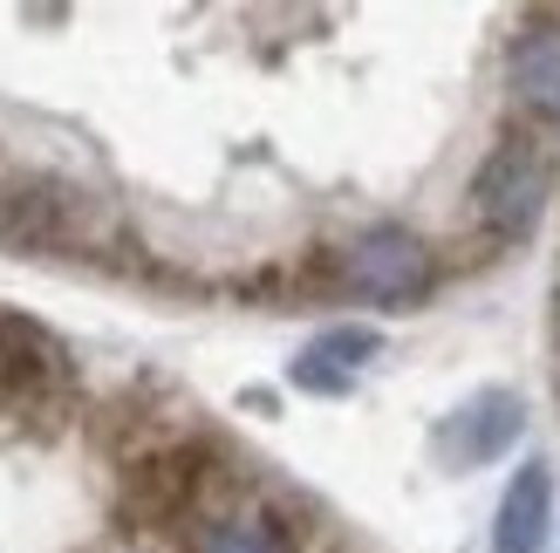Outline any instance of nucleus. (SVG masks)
<instances>
[{"instance_id":"8","label":"nucleus","mask_w":560,"mask_h":553,"mask_svg":"<svg viewBox=\"0 0 560 553\" xmlns=\"http://www.w3.org/2000/svg\"><path fill=\"white\" fill-rule=\"evenodd\" d=\"M547 533H553V472L547 458H526L492 513V553H540Z\"/></svg>"},{"instance_id":"9","label":"nucleus","mask_w":560,"mask_h":553,"mask_svg":"<svg viewBox=\"0 0 560 553\" xmlns=\"http://www.w3.org/2000/svg\"><path fill=\"white\" fill-rule=\"evenodd\" d=\"M376 349H383V336H376V328H362V321H349V328H322V336L294 355L288 376H294V390H307V397H349L355 369L370 363Z\"/></svg>"},{"instance_id":"3","label":"nucleus","mask_w":560,"mask_h":553,"mask_svg":"<svg viewBox=\"0 0 560 553\" xmlns=\"http://www.w3.org/2000/svg\"><path fill=\"white\" fill-rule=\"evenodd\" d=\"M219 472H226V458H219V445H206V437H178V445L137 451L124 464L117 519H124V527H137V533L178 527V519H191V513L212 499Z\"/></svg>"},{"instance_id":"6","label":"nucleus","mask_w":560,"mask_h":553,"mask_svg":"<svg viewBox=\"0 0 560 553\" xmlns=\"http://www.w3.org/2000/svg\"><path fill=\"white\" fill-rule=\"evenodd\" d=\"M506 96L534 130H560V14L534 8L506 42Z\"/></svg>"},{"instance_id":"1","label":"nucleus","mask_w":560,"mask_h":553,"mask_svg":"<svg viewBox=\"0 0 560 553\" xmlns=\"http://www.w3.org/2000/svg\"><path fill=\"white\" fill-rule=\"evenodd\" d=\"M0 246L14 254H69L90 260L117 246V219L96 191L48 172H0Z\"/></svg>"},{"instance_id":"2","label":"nucleus","mask_w":560,"mask_h":553,"mask_svg":"<svg viewBox=\"0 0 560 553\" xmlns=\"http://www.w3.org/2000/svg\"><path fill=\"white\" fill-rule=\"evenodd\" d=\"M553 130H534V123H513L499 144L486 151V164L471 172V219L492 246H520L526 233L540 226V212L553 199Z\"/></svg>"},{"instance_id":"5","label":"nucleus","mask_w":560,"mask_h":553,"mask_svg":"<svg viewBox=\"0 0 560 553\" xmlns=\"http://www.w3.org/2000/svg\"><path fill=\"white\" fill-rule=\"evenodd\" d=\"M69 383V355L42 321L0 308V417H27Z\"/></svg>"},{"instance_id":"7","label":"nucleus","mask_w":560,"mask_h":553,"mask_svg":"<svg viewBox=\"0 0 560 553\" xmlns=\"http://www.w3.org/2000/svg\"><path fill=\"white\" fill-rule=\"evenodd\" d=\"M520 431H526V403L513 390H479V397H465L452 417H444L438 458L452 464V472H479V464L506 458L520 445Z\"/></svg>"},{"instance_id":"10","label":"nucleus","mask_w":560,"mask_h":553,"mask_svg":"<svg viewBox=\"0 0 560 553\" xmlns=\"http://www.w3.org/2000/svg\"><path fill=\"white\" fill-rule=\"evenodd\" d=\"M191 553H301V540H294V519L288 513L246 499V506L206 513L199 533H191Z\"/></svg>"},{"instance_id":"4","label":"nucleus","mask_w":560,"mask_h":553,"mask_svg":"<svg viewBox=\"0 0 560 553\" xmlns=\"http://www.w3.org/2000/svg\"><path fill=\"white\" fill-rule=\"evenodd\" d=\"M335 273H342V287L362 294V301H376V308H404V301H417L431 287V246L404 233V226H370L349 254H335Z\"/></svg>"},{"instance_id":"11","label":"nucleus","mask_w":560,"mask_h":553,"mask_svg":"<svg viewBox=\"0 0 560 553\" xmlns=\"http://www.w3.org/2000/svg\"><path fill=\"white\" fill-rule=\"evenodd\" d=\"M553 342H560V287H553Z\"/></svg>"}]
</instances>
